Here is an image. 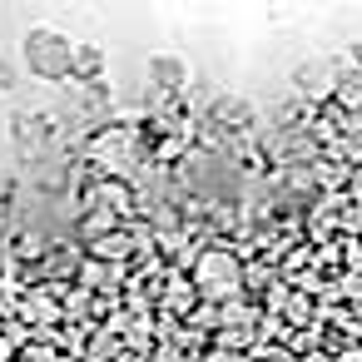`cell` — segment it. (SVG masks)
Instances as JSON below:
<instances>
[{
    "label": "cell",
    "instance_id": "cell-1",
    "mask_svg": "<svg viewBox=\"0 0 362 362\" xmlns=\"http://www.w3.org/2000/svg\"><path fill=\"white\" fill-rule=\"evenodd\" d=\"M25 60H30L35 75H50V80H55V75L70 70L75 55H70V45H65L55 30H30V35H25Z\"/></svg>",
    "mask_w": 362,
    "mask_h": 362
},
{
    "label": "cell",
    "instance_id": "cell-2",
    "mask_svg": "<svg viewBox=\"0 0 362 362\" xmlns=\"http://www.w3.org/2000/svg\"><path fill=\"white\" fill-rule=\"evenodd\" d=\"M16 85V70H11V60H0V90H11Z\"/></svg>",
    "mask_w": 362,
    "mask_h": 362
}]
</instances>
